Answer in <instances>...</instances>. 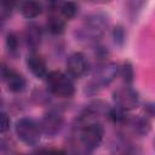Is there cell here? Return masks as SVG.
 Returning a JSON list of instances; mask_svg holds the SVG:
<instances>
[{
  "label": "cell",
  "instance_id": "6da1fadb",
  "mask_svg": "<svg viewBox=\"0 0 155 155\" xmlns=\"http://www.w3.org/2000/svg\"><path fill=\"white\" fill-rule=\"evenodd\" d=\"M80 121L81 125L78 127L76 131L79 151L87 155L94 151L101 145L104 136V128L97 121L85 119H81Z\"/></svg>",
  "mask_w": 155,
  "mask_h": 155
},
{
  "label": "cell",
  "instance_id": "7a4b0ae2",
  "mask_svg": "<svg viewBox=\"0 0 155 155\" xmlns=\"http://www.w3.org/2000/svg\"><path fill=\"white\" fill-rule=\"evenodd\" d=\"M120 74V67L114 62H103L94 68L92 79L85 85L84 92L87 96L98 93L104 87L109 86Z\"/></svg>",
  "mask_w": 155,
  "mask_h": 155
},
{
  "label": "cell",
  "instance_id": "3957f363",
  "mask_svg": "<svg viewBox=\"0 0 155 155\" xmlns=\"http://www.w3.org/2000/svg\"><path fill=\"white\" fill-rule=\"evenodd\" d=\"M108 25L109 18L104 12L91 13L85 18L82 27L78 30V36L82 40L94 42L105 34Z\"/></svg>",
  "mask_w": 155,
  "mask_h": 155
},
{
  "label": "cell",
  "instance_id": "277c9868",
  "mask_svg": "<svg viewBox=\"0 0 155 155\" xmlns=\"http://www.w3.org/2000/svg\"><path fill=\"white\" fill-rule=\"evenodd\" d=\"M46 87L47 90L61 98H71L75 93V84L74 80L67 74L62 71H48L46 79Z\"/></svg>",
  "mask_w": 155,
  "mask_h": 155
},
{
  "label": "cell",
  "instance_id": "5b68a950",
  "mask_svg": "<svg viewBox=\"0 0 155 155\" xmlns=\"http://www.w3.org/2000/svg\"><path fill=\"white\" fill-rule=\"evenodd\" d=\"M15 132L17 138L28 147H35L39 144L42 132L39 121L31 117H22L15 124Z\"/></svg>",
  "mask_w": 155,
  "mask_h": 155
},
{
  "label": "cell",
  "instance_id": "8992f818",
  "mask_svg": "<svg viewBox=\"0 0 155 155\" xmlns=\"http://www.w3.org/2000/svg\"><path fill=\"white\" fill-rule=\"evenodd\" d=\"M113 102L116 108L128 111L138 107L139 104V93L136 88L130 85H124L114 90L113 92Z\"/></svg>",
  "mask_w": 155,
  "mask_h": 155
},
{
  "label": "cell",
  "instance_id": "52a82bcc",
  "mask_svg": "<svg viewBox=\"0 0 155 155\" xmlns=\"http://www.w3.org/2000/svg\"><path fill=\"white\" fill-rule=\"evenodd\" d=\"M39 124H40L42 136L52 138L61 132L63 124H64V120H63V116L61 113L52 109V110L46 111L42 115Z\"/></svg>",
  "mask_w": 155,
  "mask_h": 155
},
{
  "label": "cell",
  "instance_id": "ba28073f",
  "mask_svg": "<svg viewBox=\"0 0 155 155\" xmlns=\"http://www.w3.org/2000/svg\"><path fill=\"white\" fill-rule=\"evenodd\" d=\"M65 70L71 79H79L85 76L90 70V63L87 57L81 52H74L69 54L65 61Z\"/></svg>",
  "mask_w": 155,
  "mask_h": 155
},
{
  "label": "cell",
  "instance_id": "9c48e42d",
  "mask_svg": "<svg viewBox=\"0 0 155 155\" xmlns=\"http://www.w3.org/2000/svg\"><path fill=\"white\" fill-rule=\"evenodd\" d=\"M1 76H2L4 82L7 86L8 91H11L13 93H19V92L24 91V88L27 86V81L22 74L17 73L16 70L11 69L10 67L2 64Z\"/></svg>",
  "mask_w": 155,
  "mask_h": 155
},
{
  "label": "cell",
  "instance_id": "30bf717a",
  "mask_svg": "<svg viewBox=\"0 0 155 155\" xmlns=\"http://www.w3.org/2000/svg\"><path fill=\"white\" fill-rule=\"evenodd\" d=\"M24 39L28 48L31 52H35L40 47L42 41V28L38 23H29L25 27Z\"/></svg>",
  "mask_w": 155,
  "mask_h": 155
},
{
  "label": "cell",
  "instance_id": "8fae6325",
  "mask_svg": "<svg viewBox=\"0 0 155 155\" xmlns=\"http://www.w3.org/2000/svg\"><path fill=\"white\" fill-rule=\"evenodd\" d=\"M25 64L27 68L29 69V71L38 79H46L48 71L46 68V63L44 62V59L39 56H36L35 53H31L25 59Z\"/></svg>",
  "mask_w": 155,
  "mask_h": 155
},
{
  "label": "cell",
  "instance_id": "7c38bea8",
  "mask_svg": "<svg viewBox=\"0 0 155 155\" xmlns=\"http://www.w3.org/2000/svg\"><path fill=\"white\" fill-rule=\"evenodd\" d=\"M126 126H128L133 133L138 134V136H145L149 133L150 131V122L147 117H142V116H134V117H128L126 124Z\"/></svg>",
  "mask_w": 155,
  "mask_h": 155
},
{
  "label": "cell",
  "instance_id": "4fadbf2b",
  "mask_svg": "<svg viewBox=\"0 0 155 155\" xmlns=\"http://www.w3.org/2000/svg\"><path fill=\"white\" fill-rule=\"evenodd\" d=\"M19 11L25 19H34L41 15L42 5L34 0H27L19 5Z\"/></svg>",
  "mask_w": 155,
  "mask_h": 155
},
{
  "label": "cell",
  "instance_id": "5bb4252c",
  "mask_svg": "<svg viewBox=\"0 0 155 155\" xmlns=\"http://www.w3.org/2000/svg\"><path fill=\"white\" fill-rule=\"evenodd\" d=\"M46 29L52 35H61V34H63L64 29H65V21H64V18L61 15L52 12L47 17Z\"/></svg>",
  "mask_w": 155,
  "mask_h": 155
},
{
  "label": "cell",
  "instance_id": "9a60e30c",
  "mask_svg": "<svg viewBox=\"0 0 155 155\" xmlns=\"http://www.w3.org/2000/svg\"><path fill=\"white\" fill-rule=\"evenodd\" d=\"M56 10L64 19H71L78 15L79 6L73 1H64V2H58Z\"/></svg>",
  "mask_w": 155,
  "mask_h": 155
},
{
  "label": "cell",
  "instance_id": "2e32d148",
  "mask_svg": "<svg viewBox=\"0 0 155 155\" xmlns=\"http://www.w3.org/2000/svg\"><path fill=\"white\" fill-rule=\"evenodd\" d=\"M5 46L11 57L16 58L19 54V40H18V36L16 35V33H13V31L7 33L6 39H5Z\"/></svg>",
  "mask_w": 155,
  "mask_h": 155
},
{
  "label": "cell",
  "instance_id": "e0dca14e",
  "mask_svg": "<svg viewBox=\"0 0 155 155\" xmlns=\"http://www.w3.org/2000/svg\"><path fill=\"white\" fill-rule=\"evenodd\" d=\"M120 75L125 82V85L132 86L133 80H134V70L133 65L130 62H124L122 65L120 67Z\"/></svg>",
  "mask_w": 155,
  "mask_h": 155
},
{
  "label": "cell",
  "instance_id": "ac0fdd59",
  "mask_svg": "<svg viewBox=\"0 0 155 155\" xmlns=\"http://www.w3.org/2000/svg\"><path fill=\"white\" fill-rule=\"evenodd\" d=\"M111 36H113V40H114L115 45L122 46L124 42H125V40H126V31H125L124 27H121V25H116V27L113 29Z\"/></svg>",
  "mask_w": 155,
  "mask_h": 155
},
{
  "label": "cell",
  "instance_id": "d6986e66",
  "mask_svg": "<svg viewBox=\"0 0 155 155\" xmlns=\"http://www.w3.org/2000/svg\"><path fill=\"white\" fill-rule=\"evenodd\" d=\"M15 4L13 2H2L1 4V19L6 21L8 16H11Z\"/></svg>",
  "mask_w": 155,
  "mask_h": 155
},
{
  "label": "cell",
  "instance_id": "ffe728a7",
  "mask_svg": "<svg viewBox=\"0 0 155 155\" xmlns=\"http://www.w3.org/2000/svg\"><path fill=\"white\" fill-rule=\"evenodd\" d=\"M8 128H10V117L5 111H2L1 113V132L5 133Z\"/></svg>",
  "mask_w": 155,
  "mask_h": 155
},
{
  "label": "cell",
  "instance_id": "44dd1931",
  "mask_svg": "<svg viewBox=\"0 0 155 155\" xmlns=\"http://www.w3.org/2000/svg\"><path fill=\"white\" fill-rule=\"evenodd\" d=\"M38 155H67V153L61 149H50V150H41L38 153Z\"/></svg>",
  "mask_w": 155,
  "mask_h": 155
},
{
  "label": "cell",
  "instance_id": "7402d4cb",
  "mask_svg": "<svg viewBox=\"0 0 155 155\" xmlns=\"http://www.w3.org/2000/svg\"><path fill=\"white\" fill-rule=\"evenodd\" d=\"M144 111L148 114V115H151V116H155V103L154 102H148L144 104Z\"/></svg>",
  "mask_w": 155,
  "mask_h": 155
},
{
  "label": "cell",
  "instance_id": "603a6c76",
  "mask_svg": "<svg viewBox=\"0 0 155 155\" xmlns=\"http://www.w3.org/2000/svg\"><path fill=\"white\" fill-rule=\"evenodd\" d=\"M24 155H29V154H24ZM30 155H38V154H30Z\"/></svg>",
  "mask_w": 155,
  "mask_h": 155
}]
</instances>
